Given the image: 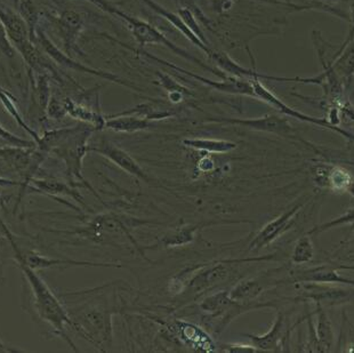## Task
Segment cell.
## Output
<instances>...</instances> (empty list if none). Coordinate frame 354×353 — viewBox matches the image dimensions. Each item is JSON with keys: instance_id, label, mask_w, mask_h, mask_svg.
<instances>
[{"instance_id": "cell-1", "label": "cell", "mask_w": 354, "mask_h": 353, "mask_svg": "<svg viewBox=\"0 0 354 353\" xmlns=\"http://www.w3.org/2000/svg\"><path fill=\"white\" fill-rule=\"evenodd\" d=\"M95 131V127L86 125L53 129L40 136L38 147L46 154H54L64 161L68 179L73 187L87 188L96 194L94 188L82 175V161L86 154L89 152V138Z\"/></svg>"}, {"instance_id": "cell-2", "label": "cell", "mask_w": 354, "mask_h": 353, "mask_svg": "<svg viewBox=\"0 0 354 353\" xmlns=\"http://www.w3.org/2000/svg\"><path fill=\"white\" fill-rule=\"evenodd\" d=\"M0 226H1L3 233L6 235V238L8 239L10 246L13 248L15 259L20 265L21 270L26 275V282L29 284L31 291H32L33 301H35L33 303L36 307L37 314H38L41 320L50 325L53 330L55 332L56 335L62 337L63 340L68 342L73 351L78 352L76 344L70 340L69 336L66 333V327L71 328V326H73V320L70 317L69 311L63 307L59 298L53 293L50 286L44 282V279L37 273V271L30 268L29 265L24 262L20 247L17 246V242L13 239L12 233L7 228L6 224L3 223L1 217H0Z\"/></svg>"}, {"instance_id": "cell-3", "label": "cell", "mask_w": 354, "mask_h": 353, "mask_svg": "<svg viewBox=\"0 0 354 353\" xmlns=\"http://www.w3.org/2000/svg\"><path fill=\"white\" fill-rule=\"evenodd\" d=\"M73 320L71 329L97 347L102 352L112 347V314L113 311L101 303L86 305L77 310L69 311Z\"/></svg>"}, {"instance_id": "cell-4", "label": "cell", "mask_w": 354, "mask_h": 353, "mask_svg": "<svg viewBox=\"0 0 354 353\" xmlns=\"http://www.w3.org/2000/svg\"><path fill=\"white\" fill-rule=\"evenodd\" d=\"M250 84L253 86L255 98H259V100H262L263 102H266L273 108H276L282 115L296 118V119L304 121V123H310V124L320 126V127L326 128L329 131L336 132L338 134L342 135L343 138H348L350 141L354 142V134L345 131L343 128L338 127V126L331 125L326 118L311 117V116L304 115L302 112L297 111L295 109L290 108L289 105L283 103L280 98H277L276 95L273 94L271 91L266 89V86H263L259 78H250Z\"/></svg>"}, {"instance_id": "cell-5", "label": "cell", "mask_w": 354, "mask_h": 353, "mask_svg": "<svg viewBox=\"0 0 354 353\" xmlns=\"http://www.w3.org/2000/svg\"><path fill=\"white\" fill-rule=\"evenodd\" d=\"M210 123L239 125L252 131L272 133L285 138L301 140L295 129L286 118L277 115H268L254 119H233V118H208Z\"/></svg>"}, {"instance_id": "cell-6", "label": "cell", "mask_w": 354, "mask_h": 353, "mask_svg": "<svg viewBox=\"0 0 354 353\" xmlns=\"http://www.w3.org/2000/svg\"><path fill=\"white\" fill-rule=\"evenodd\" d=\"M305 200L295 203L292 208L282 212L277 219H272L263 226L262 230L254 237L250 244V251L259 252L261 249L266 248V246L272 244L274 240L280 238L283 233H287L295 226V216L301 212L304 206Z\"/></svg>"}, {"instance_id": "cell-7", "label": "cell", "mask_w": 354, "mask_h": 353, "mask_svg": "<svg viewBox=\"0 0 354 353\" xmlns=\"http://www.w3.org/2000/svg\"><path fill=\"white\" fill-rule=\"evenodd\" d=\"M301 288V300H310L315 303H320L328 307L345 305L353 300L354 291L345 288L335 287L330 284H319V282H296Z\"/></svg>"}, {"instance_id": "cell-8", "label": "cell", "mask_w": 354, "mask_h": 353, "mask_svg": "<svg viewBox=\"0 0 354 353\" xmlns=\"http://www.w3.org/2000/svg\"><path fill=\"white\" fill-rule=\"evenodd\" d=\"M88 151H93L96 154H102L103 157L108 158L109 161L122 168L124 172L131 176L136 177L138 180L145 181L147 183L150 182L148 175L145 174L142 167L135 161L131 154H128L124 149L112 143L108 140H100L95 144H88Z\"/></svg>"}, {"instance_id": "cell-9", "label": "cell", "mask_w": 354, "mask_h": 353, "mask_svg": "<svg viewBox=\"0 0 354 353\" xmlns=\"http://www.w3.org/2000/svg\"><path fill=\"white\" fill-rule=\"evenodd\" d=\"M24 262L30 268L38 271V270H46L53 268H69V266H92V268H124L125 265L117 264V263H108V262L94 261H77V260L54 259L44 256L39 253L28 252L22 254Z\"/></svg>"}, {"instance_id": "cell-10", "label": "cell", "mask_w": 354, "mask_h": 353, "mask_svg": "<svg viewBox=\"0 0 354 353\" xmlns=\"http://www.w3.org/2000/svg\"><path fill=\"white\" fill-rule=\"evenodd\" d=\"M285 314L279 312L277 314L272 327L264 335H255V334H246L245 336L250 338L252 345L259 351H281V347H286V342L288 340L289 333L286 328Z\"/></svg>"}, {"instance_id": "cell-11", "label": "cell", "mask_w": 354, "mask_h": 353, "mask_svg": "<svg viewBox=\"0 0 354 353\" xmlns=\"http://www.w3.org/2000/svg\"><path fill=\"white\" fill-rule=\"evenodd\" d=\"M26 189H29L31 192L45 194V196L50 197L53 199L59 200V201H61L59 198V196H68L78 201L79 203L85 205L84 198L78 192L76 188L73 187L71 184L59 182V181L54 180V179H36V177H33L24 188V190Z\"/></svg>"}, {"instance_id": "cell-12", "label": "cell", "mask_w": 354, "mask_h": 353, "mask_svg": "<svg viewBox=\"0 0 354 353\" xmlns=\"http://www.w3.org/2000/svg\"><path fill=\"white\" fill-rule=\"evenodd\" d=\"M229 275L230 270L227 262L209 265L194 275L192 280L189 282L187 291L190 294H201L203 291H208L209 288L224 282Z\"/></svg>"}, {"instance_id": "cell-13", "label": "cell", "mask_w": 354, "mask_h": 353, "mask_svg": "<svg viewBox=\"0 0 354 353\" xmlns=\"http://www.w3.org/2000/svg\"><path fill=\"white\" fill-rule=\"evenodd\" d=\"M296 282H319V284H348L354 287V279L346 278L338 273V269L331 265H319L306 269L294 275Z\"/></svg>"}, {"instance_id": "cell-14", "label": "cell", "mask_w": 354, "mask_h": 353, "mask_svg": "<svg viewBox=\"0 0 354 353\" xmlns=\"http://www.w3.org/2000/svg\"><path fill=\"white\" fill-rule=\"evenodd\" d=\"M145 55H148L150 59L156 60V61H158L159 63H164L165 66H169L171 69L176 70V71L178 72H183V73L190 75L192 78L201 80L203 84H207V85H209L210 87H213V89H217V91H221V92L232 93V94L248 95V96H253V98H255V93H254L253 86L250 84V80H238V79H231V80H227V82H212V80H208V79L203 78L201 75H194L192 72H189L187 71V70L177 68L174 64H171V63L167 62V61L157 59V57H154L153 55L149 54V53H145Z\"/></svg>"}, {"instance_id": "cell-15", "label": "cell", "mask_w": 354, "mask_h": 353, "mask_svg": "<svg viewBox=\"0 0 354 353\" xmlns=\"http://www.w3.org/2000/svg\"><path fill=\"white\" fill-rule=\"evenodd\" d=\"M150 120L134 115H115L105 120L104 128L118 133H134L151 127Z\"/></svg>"}, {"instance_id": "cell-16", "label": "cell", "mask_w": 354, "mask_h": 353, "mask_svg": "<svg viewBox=\"0 0 354 353\" xmlns=\"http://www.w3.org/2000/svg\"><path fill=\"white\" fill-rule=\"evenodd\" d=\"M315 314L318 319L315 333L318 336L319 343L322 345V352H330L335 341L334 328L331 325L330 319L320 303H315Z\"/></svg>"}, {"instance_id": "cell-17", "label": "cell", "mask_w": 354, "mask_h": 353, "mask_svg": "<svg viewBox=\"0 0 354 353\" xmlns=\"http://www.w3.org/2000/svg\"><path fill=\"white\" fill-rule=\"evenodd\" d=\"M183 145L194 150L207 151L210 154H227L236 150V145L234 142L225 141V140H212V138H187L182 141Z\"/></svg>"}, {"instance_id": "cell-18", "label": "cell", "mask_w": 354, "mask_h": 353, "mask_svg": "<svg viewBox=\"0 0 354 353\" xmlns=\"http://www.w3.org/2000/svg\"><path fill=\"white\" fill-rule=\"evenodd\" d=\"M264 287L255 279H247L236 284L230 291V298L239 303H253L262 294Z\"/></svg>"}, {"instance_id": "cell-19", "label": "cell", "mask_w": 354, "mask_h": 353, "mask_svg": "<svg viewBox=\"0 0 354 353\" xmlns=\"http://www.w3.org/2000/svg\"><path fill=\"white\" fill-rule=\"evenodd\" d=\"M197 226H187L173 233H167L161 238V244L165 247H178V246L187 245L194 242V235L197 233Z\"/></svg>"}, {"instance_id": "cell-20", "label": "cell", "mask_w": 354, "mask_h": 353, "mask_svg": "<svg viewBox=\"0 0 354 353\" xmlns=\"http://www.w3.org/2000/svg\"><path fill=\"white\" fill-rule=\"evenodd\" d=\"M315 257V245L310 238V235H302L296 242L292 251V262L294 264L301 265L311 262Z\"/></svg>"}, {"instance_id": "cell-21", "label": "cell", "mask_w": 354, "mask_h": 353, "mask_svg": "<svg viewBox=\"0 0 354 353\" xmlns=\"http://www.w3.org/2000/svg\"><path fill=\"white\" fill-rule=\"evenodd\" d=\"M233 302L232 298H230V291H223L205 298L199 307L206 314H215L225 310Z\"/></svg>"}, {"instance_id": "cell-22", "label": "cell", "mask_w": 354, "mask_h": 353, "mask_svg": "<svg viewBox=\"0 0 354 353\" xmlns=\"http://www.w3.org/2000/svg\"><path fill=\"white\" fill-rule=\"evenodd\" d=\"M351 174L348 170L341 167H331L330 181L329 188L334 191H348V187L351 185Z\"/></svg>"}, {"instance_id": "cell-23", "label": "cell", "mask_w": 354, "mask_h": 353, "mask_svg": "<svg viewBox=\"0 0 354 353\" xmlns=\"http://www.w3.org/2000/svg\"><path fill=\"white\" fill-rule=\"evenodd\" d=\"M354 223V207L346 210L343 215L336 219H331L328 222L315 226L308 231V235H318V233H326L328 230L335 229L337 226H345V224H353Z\"/></svg>"}, {"instance_id": "cell-24", "label": "cell", "mask_w": 354, "mask_h": 353, "mask_svg": "<svg viewBox=\"0 0 354 353\" xmlns=\"http://www.w3.org/2000/svg\"><path fill=\"white\" fill-rule=\"evenodd\" d=\"M0 142L10 145V147H33L37 145L36 142L28 141L20 136H17L10 131H7L6 128H3L1 125H0Z\"/></svg>"}, {"instance_id": "cell-25", "label": "cell", "mask_w": 354, "mask_h": 353, "mask_svg": "<svg viewBox=\"0 0 354 353\" xmlns=\"http://www.w3.org/2000/svg\"><path fill=\"white\" fill-rule=\"evenodd\" d=\"M331 167L327 165H315L312 170V175L315 184L322 188H329V181H330Z\"/></svg>"}, {"instance_id": "cell-26", "label": "cell", "mask_w": 354, "mask_h": 353, "mask_svg": "<svg viewBox=\"0 0 354 353\" xmlns=\"http://www.w3.org/2000/svg\"><path fill=\"white\" fill-rule=\"evenodd\" d=\"M47 110H48V117L52 118L54 120H59V119H62L68 115L63 102L56 101L55 98H52L48 102Z\"/></svg>"}, {"instance_id": "cell-27", "label": "cell", "mask_w": 354, "mask_h": 353, "mask_svg": "<svg viewBox=\"0 0 354 353\" xmlns=\"http://www.w3.org/2000/svg\"><path fill=\"white\" fill-rule=\"evenodd\" d=\"M222 347H223L222 351H224V352H259V350L252 344H250V345H246V344H225Z\"/></svg>"}, {"instance_id": "cell-28", "label": "cell", "mask_w": 354, "mask_h": 353, "mask_svg": "<svg viewBox=\"0 0 354 353\" xmlns=\"http://www.w3.org/2000/svg\"><path fill=\"white\" fill-rule=\"evenodd\" d=\"M22 187V183L17 182V181L10 180L7 177L0 176V188H10V187Z\"/></svg>"}, {"instance_id": "cell-29", "label": "cell", "mask_w": 354, "mask_h": 353, "mask_svg": "<svg viewBox=\"0 0 354 353\" xmlns=\"http://www.w3.org/2000/svg\"><path fill=\"white\" fill-rule=\"evenodd\" d=\"M341 111L343 112L346 117L350 118L352 121H354V107L351 103L346 102V103L342 105Z\"/></svg>"}, {"instance_id": "cell-30", "label": "cell", "mask_w": 354, "mask_h": 353, "mask_svg": "<svg viewBox=\"0 0 354 353\" xmlns=\"http://www.w3.org/2000/svg\"><path fill=\"white\" fill-rule=\"evenodd\" d=\"M335 268L338 269V270H352V271H354V265H336Z\"/></svg>"}, {"instance_id": "cell-31", "label": "cell", "mask_w": 354, "mask_h": 353, "mask_svg": "<svg viewBox=\"0 0 354 353\" xmlns=\"http://www.w3.org/2000/svg\"><path fill=\"white\" fill-rule=\"evenodd\" d=\"M346 192L350 193V194H351L352 199L354 200V182H352L351 185L348 187V191H346Z\"/></svg>"}, {"instance_id": "cell-32", "label": "cell", "mask_w": 354, "mask_h": 353, "mask_svg": "<svg viewBox=\"0 0 354 353\" xmlns=\"http://www.w3.org/2000/svg\"><path fill=\"white\" fill-rule=\"evenodd\" d=\"M1 205H3V196L0 194V206H1Z\"/></svg>"}]
</instances>
